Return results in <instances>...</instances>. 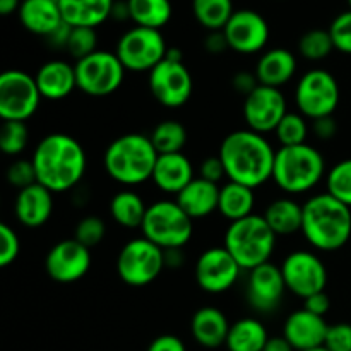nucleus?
<instances>
[{
	"label": "nucleus",
	"instance_id": "obj_1",
	"mask_svg": "<svg viewBox=\"0 0 351 351\" xmlns=\"http://www.w3.org/2000/svg\"><path fill=\"white\" fill-rule=\"evenodd\" d=\"M31 161L38 184L53 194H64L77 187L88 170V156L82 144L64 132L41 137L33 149Z\"/></svg>",
	"mask_w": 351,
	"mask_h": 351
},
{
	"label": "nucleus",
	"instance_id": "obj_54",
	"mask_svg": "<svg viewBox=\"0 0 351 351\" xmlns=\"http://www.w3.org/2000/svg\"><path fill=\"white\" fill-rule=\"evenodd\" d=\"M184 261V249L165 250V264H167V267H180Z\"/></svg>",
	"mask_w": 351,
	"mask_h": 351
},
{
	"label": "nucleus",
	"instance_id": "obj_34",
	"mask_svg": "<svg viewBox=\"0 0 351 351\" xmlns=\"http://www.w3.org/2000/svg\"><path fill=\"white\" fill-rule=\"evenodd\" d=\"M195 21L206 31H223L233 16V0H192Z\"/></svg>",
	"mask_w": 351,
	"mask_h": 351
},
{
	"label": "nucleus",
	"instance_id": "obj_55",
	"mask_svg": "<svg viewBox=\"0 0 351 351\" xmlns=\"http://www.w3.org/2000/svg\"><path fill=\"white\" fill-rule=\"evenodd\" d=\"M112 19L113 21H130V12H129V3L127 0H115V5L112 10Z\"/></svg>",
	"mask_w": 351,
	"mask_h": 351
},
{
	"label": "nucleus",
	"instance_id": "obj_22",
	"mask_svg": "<svg viewBox=\"0 0 351 351\" xmlns=\"http://www.w3.org/2000/svg\"><path fill=\"white\" fill-rule=\"evenodd\" d=\"M41 98L48 101H62L77 89L75 65L67 60H48L34 74Z\"/></svg>",
	"mask_w": 351,
	"mask_h": 351
},
{
	"label": "nucleus",
	"instance_id": "obj_33",
	"mask_svg": "<svg viewBox=\"0 0 351 351\" xmlns=\"http://www.w3.org/2000/svg\"><path fill=\"white\" fill-rule=\"evenodd\" d=\"M130 21L136 26L161 31L171 19L173 7L170 0H127Z\"/></svg>",
	"mask_w": 351,
	"mask_h": 351
},
{
	"label": "nucleus",
	"instance_id": "obj_8",
	"mask_svg": "<svg viewBox=\"0 0 351 351\" xmlns=\"http://www.w3.org/2000/svg\"><path fill=\"white\" fill-rule=\"evenodd\" d=\"M147 86L153 98L165 108L187 105L194 93V79L178 48H168L165 60L147 74Z\"/></svg>",
	"mask_w": 351,
	"mask_h": 351
},
{
	"label": "nucleus",
	"instance_id": "obj_18",
	"mask_svg": "<svg viewBox=\"0 0 351 351\" xmlns=\"http://www.w3.org/2000/svg\"><path fill=\"white\" fill-rule=\"evenodd\" d=\"M91 269V249L75 239L55 243L45 257V271L53 281L71 285L82 280Z\"/></svg>",
	"mask_w": 351,
	"mask_h": 351
},
{
	"label": "nucleus",
	"instance_id": "obj_52",
	"mask_svg": "<svg viewBox=\"0 0 351 351\" xmlns=\"http://www.w3.org/2000/svg\"><path fill=\"white\" fill-rule=\"evenodd\" d=\"M71 31H72V27L69 26L67 23H64L60 27H58V29H55L50 36L45 38V40H47V43L53 48H67Z\"/></svg>",
	"mask_w": 351,
	"mask_h": 351
},
{
	"label": "nucleus",
	"instance_id": "obj_53",
	"mask_svg": "<svg viewBox=\"0 0 351 351\" xmlns=\"http://www.w3.org/2000/svg\"><path fill=\"white\" fill-rule=\"evenodd\" d=\"M263 351H295V348L287 341V338L281 335V336H273V338L267 339L266 346H264Z\"/></svg>",
	"mask_w": 351,
	"mask_h": 351
},
{
	"label": "nucleus",
	"instance_id": "obj_15",
	"mask_svg": "<svg viewBox=\"0 0 351 351\" xmlns=\"http://www.w3.org/2000/svg\"><path fill=\"white\" fill-rule=\"evenodd\" d=\"M242 271L225 245H216L206 249L197 257L194 276L195 283L202 291L209 295H219L235 287Z\"/></svg>",
	"mask_w": 351,
	"mask_h": 351
},
{
	"label": "nucleus",
	"instance_id": "obj_28",
	"mask_svg": "<svg viewBox=\"0 0 351 351\" xmlns=\"http://www.w3.org/2000/svg\"><path fill=\"white\" fill-rule=\"evenodd\" d=\"M115 0H58L64 23L71 27H99L112 19Z\"/></svg>",
	"mask_w": 351,
	"mask_h": 351
},
{
	"label": "nucleus",
	"instance_id": "obj_20",
	"mask_svg": "<svg viewBox=\"0 0 351 351\" xmlns=\"http://www.w3.org/2000/svg\"><path fill=\"white\" fill-rule=\"evenodd\" d=\"M329 324L326 317L305 311H293L283 324V336L295 351H308L324 346Z\"/></svg>",
	"mask_w": 351,
	"mask_h": 351
},
{
	"label": "nucleus",
	"instance_id": "obj_40",
	"mask_svg": "<svg viewBox=\"0 0 351 351\" xmlns=\"http://www.w3.org/2000/svg\"><path fill=\"white\" fill-rule=\"evenodd\" d=\"M65 50L75 62L98 50V33L95 27H72Z\"/></svg>",
	"mask_w": 351,
	"mask_h": 351
},
{
	"label": "nucleus",
	"instance_id": "obj_11",
	"mask_svg": "<svg viewBox=\"0 0 351 351\" xmlns=\"http://www.w3.org/2000/svg\"><path fill=\"white\" fill-rule=\"evenodd\" d=\"M74 65L77 89L91 98H106L119 91L125 81L127 71L115 51L96 50Z\"/></svg>",
	"mask_w": 351,
	"mask_h": 351
},
{
	"label": "nucleus",
	"instance_id": "obj_36",
	"mask_svg": "<svg viewBox=\"0 0 351 351\" xmlns=\"http://www.w3.org/2000/svg\"><path fill=\"white\" fill-rule=\"evenodd\" d=\"M273 134L276 136L280 147L300 146V144H307L308 136H311V123L300 112H288Z\"/></svg>",
	"mask_w": 351,
	"mask_h": 351
},
{
	"label": "nucleus",
	"instance_id": "obj_38",
	"mask_svg": "<svg viewBox=\"0 0 351 351\" xmlns=\"http://www.w3.org/2000/svg\"><path fill=\"white\" fill-rule=\"evenodd\" d=\"M29 146V127L26 122L5 120L0 129V149L7 156H19Z\"/></svg>",
	"mask_w": 351,
	"mask_h": 351
},
{
	"label": "nucleus",
	"instance_id": "obj_56",
	"mask_svg": "<svg viewBox=\"0 0 351 351\" xmlns=\"http://www.w3.org/2000/svg\"><path fill=\"white\" fill-rule=\"evenodd\" d=\"M23 0H0V14L10 16L14 12H19V7Z\"/></svg>",
	"mask_w": 351,
	"mask_h": 351
},
{
	"label": "nucleus",
	"instance_id": "obj_50",
	"mask_svg": "<svg viewBox=\"0 0 351 351\" xmlns=\"http://www.w3.org/2000/svg\"><path fill=\"white\" fill-rule=\"evenodd\" d=\"M146 351H187V348L178 336L161 335L151 341Z\"/></svg>",
	"mask_w": 351,
	"mask_h": 351
},
{
	"label": "nucleus",
	"instance_id": "obj_4",
	"mask_svg": "<svg viewBox=\"0 0 351 351\" xmlns=\"http://www.w3.org/2000/svg\"><path fill=\"white\" fill-rule=\"evenodd\" d=\"M158 151L146 134L130 132L119 136L106 146L103 168L106 175L123 187H136L153 177Z\"/></svg>",
	"mask_w": 351,
	"mask_h": 351
},
{
	"label": "nucleus",
	"instance_id": "obj_49",
	"mask_svg": "<svg viewBox=\"0 0 351 351\" xmlns=\"http://www.w3.org/2000/svg\"><path fill=\"white\" fill-rule=\"evenodd\" d=\"M304 308L305 311L312 312L315 315H321V317H326V314L331 308V298L326 291H319V293L311 295L308 298L304 300Z\"/></svg>",
	"mask_w": 351,
	"mask_h": 351
},
{
	"label": "nucleus",
	"instance_id": "obj_43",
	"mask_svg": "<svg viewBox=\"0 0 351 351\" xmlns=\"http://www.w3.org/2000/svg\"><path fill=\"white\" fill-rule=\"evenodd\" d=\"M329 34L339 53L351 55V10L338 14L329 26Z\"/></svg>",
	"mask_w": 351,
	"mask_h": 351
},
{
	"label": "nucleus",
	"instance_id": "obj_2",
	"mask_svg": "<svg viewBox=\"0 0 351 351\" xmlns=\"http://www.w3.org/2000/svg\"><path fill=\"white\" fill-rule=\"evenodd\" d=\"M218 156L226 171V180L259 189L273 180L276 149L266 136L250 129L233 130L221 141Z\"/></svg>",
	"mask_w": 351,
	"mask_h": 351
},
{
	"label": "nucleus",
	"instance_id": "obj_24",
	"mask_svg": "<svg viewBox=\"0 0 351 351\" xmlns=\"http://www.w3.org/2000/svg\"><path fill=\"white\" fill-rule=\"evenodd\" d=\"M298 62L293 51L288 48H269L261 53L257 60L256 72L259 84L271 86V88H283L297 74Z\"/></svg>",
	"mask_w": 351,
	"mask_h": 351
},
{
	"label": "nucleus",
	"instance_id": "obj_42",
	"mask_svg": "<svg viewBox=\"0 0 351 351\" xmlns=\"http://www.w3.org/2000/svg\"><path fill=\"white\" fill-rule=\"evenodd\" d=\"M5 178L9 185L16 187L17 191L29 187V185L36 184V171H34L33 161L26 160V158H17L9 165L5 171Z\"/></svg>",
	"mask_w": 351,
	"mask_h": 351
},
{
	"label": "nucleus",
	"instance_id": "obj_7",
	"mask_svg": "<svg viewBox=\"0 0 351 351\" xmlns=\"http://www.w3.org/2000/svg\"><path fill=\"white\" fill-rule=\"evenodd\" d=\"M143 237L163 250L184 249L194 235V219L171 199H160L147 206L141 226Z\"/></svg>",
	"mask_w": 351,
	"mask_h": 351
},
{
	"label": "nucleus",
	"instance_id": "obj_59",
	"mask_svg": "<svg viewBox=\"0 0 351 351\" xmlns=\"http://www.w3.org/2000/svg\"><path fill=\"white\" fill-rule=\"evenodd\" d=\"M55 2H58V0H55Z\"/></svg>",
	"mask_w": 351,
	"mask_h": 351
},
{
	"label": "nucleus",
	"instance_id": "obj_51",
	"mask_svg": "<svg viewBox=\"0 0 351 351\" xmlns=\"http://www.w3.org/2000/svg\"><path fill=\"white\" fill-rule=\"evenodd\" d=\"M204 48L211 55H219L223 51L230 50L225 33L223 31H209L208 36L204 38Z\"/></svg>",
	"mask_w": 351,
	"mask_h": 351
},
{
	"label": "nucleus",
	"instance_id": "obj_19",
	"mask_svg": "<svg viewBox=\"0 0 351 351\" xmlns=\"http://www.w3.org/2000/svg\"><path fill=\"white\" fill-rule=\"evenodd\" d=\"M281 267L273 263L254 267L247 278V302L259 314H271L278 311L287 293Z\"/></svg>",
	"mask_w": 351,
	"mask_h": 351
},
{
	"label": "nucleus",
	"instance_id": "obj_44",
	"mask_svg": "<svg viewBox=\"0 0 351 351\" xmlns=\"http://www.w3.org/2000/svg\"><path fill=\"white\" fill-rule=\"evenodd\" d=\"M21 240L16 230L7 223L0 225V267H9L19 257Z\"/></svg>",
	"mask_w": 351,
	"mask_h": 351
},
{
	"label": "nucleus",
	"instance_id": "obj_10",
	"mask_svg": "<svg viewBox=\"0 0 351 351\" xmlns=\"http://www.w3.org/2000/svg\"><path fill=\"white\" fill-rule=\"evenodd\" d=\"M295 106L305 119L317 120L335 115L341 99L338 79L326 69H311L295 86Z\"/></svg>",
	"mask_w": 351,
	"mask_h": 351
},
{
	"label": "nucleus",
	"instance_id": "obj_45",
	"mask_svg": "<svg viewBox=\"0 0 351 351\" xmlns=\"http://www.w3.org/2000/svg\"><path fill=\"white\" fill-rule=\"evenodd\" d=\"M324 348L329 351H351V324L348 322L329 324Z\"/></svg>",
	"mask_w": 351,
	"mask_h": 351
},
{
	"label": "nucleus",
	"instance_id": "obj_37",
	"mask_svg": "<svg viewBox=\"0 0 351 351\" xmlns=\"http://www.w3.org/2000/svg\"><path fill=\"white\" fill-rule=\"evenodd\" d=\"M335 51V43L329 34V29H314L305 31L298 40V53L308 62H321L328 58Z\"/></svg>",
	"mask_w": 351,
	"mask_h": 351
},
{
	"label": "nucleus",
	"instance_id": "obj_17",
	"mask_svg": "<svg viewBox=\"0 0 351 351\" xmlns=\"http://www.w3.org/2000/svg\"><path fill=\"white\" fill-rule=\"evenodd\" d=\"M223 33L230 50L240 55H256L264 51L271 31L263 14L252 9H240L233 12Z\"/></svg>",
	"mask_w": 351,
	"mask_h": 351
},
{
	"label": "nucleus",
	"instance_id": "obj_48",
	"mask_svg": "<svg viewBox=\"0 0 351 351\" xmlns=\"http://www.w3.org/2000/svg\"><path fill=\"white\" fill-rule=\"evenodd\" d=\"M232 86L239 95H242L245 98V96H249L259 86V79H257L256 72L240 71L232 77Z\"/></svg>",
	"mask_w": 351,
	"mask_h": 351
},
{
	"label": "nucleus",
	"instance_id": "obj_46",
	"mask_svg": "<svg viewBox=\"0 0 351 351\" xmlns=\"http://www.w3.org/2000/svg\"><path fill=\"white\" fill-rule=\"evenodd\" d=\"M199 177L218 185L225 180L226 171L218 154L216 156H208L201 161V165H199Z\"/></svg>",
	"mask_w": 351,
	"mask_h": 351
},
{
	"label": "nucleus",
	"instance_id": "obj_3",
	"mask_svg": "<svg viewBox=\"0 0 351 351\" xmlns=\"http://www.w3.org/2000/svg\"><path fill=\"white\" fill-rule=\"evenodd\" d=\"M302 235L319 252H336L351 239V208L328 192L304 202Z\"/></svg>",
	"mask_w": 351,
	"mask_h": 351
},
{
	"label": "nucleus",
	"instance_id": "obj_29",
	"mask_svg": "<svg viewBox=\"0 0 351 351\" xmlns=\"http://www.w3.org/2000/svg\"><path fill=\"white\" fill-rule=\"evenodd\" d=\"M264 219L276 237H293L302 233L304 225V204L291 195L273 199L263 213Z\"/></svg>",
	"mask_w": 351,
	"mask_h": 351
},
{
	"label": "nucleus",
	"instance_id": "obj_32",
	"mask_svg": "<svg viewBox=\"0 0 351 351\" xmlns=\"http://www.w3.org/2000/svg\"><path fill=\"white\" fill-rule=\"evenodd\" d=\"M267 339L269 335L259 319L243 317L230 326L225 346L228 351H263Z\"/></svg>",
	"mask_w": 351,
	"mask_h": 351
},
{
	"label": "nucleus",
	"instance_id": "obj_12",
	"mask_svg": "<svg viewBox=\"0 0 351 351\" xmlns=\"http://www.w3.org/2000/svg\"><path fill=\"white\" fill-rule=\"evenodd\" d=\"M168 45L163 33L149 27L134 26L119 38L115 53L127 72L149 74L168 53Z\"/></svg>",
	"mask_w": 351,
	"mask_h": 351
},
{
	"label": "nucleus",
	"instance_id": "obj_35",
	"mask_svg": "<svg viewBox=\"0 0 351 351\" xmlns=\"http://www.w3.org/2000/svg\"><path fill=\"white\" fill-rule=\"evenodd\" d=\"M149 137L153 146L156 147L158 154H173L184 153L189 136L184 123L178 122V120L168 119L156 123L154 129L151 130Z\"/></svg>",
	"mask_w": 351,
	"mask_h": 351
},
{
	"label": "nucleus",
	"instance_id": "obj_25",
	"mask_svg": "<svg viewBox=\"0 0 351 351\" xmlns=\"http://www.w3.org/2000/svg\"><path fill=\"white\" fill-rule=\"evenodd\" d=\"M230 322L225 312L219 311L218 307H206L197 308L191 319V332L194 336L195 343L202 348L215 350L219 348L226 343L230 332Z\"/></svg>",
	"mask_w": 351,
	"mask_h": 351
},
{
	"label": "nucleus",
	"instance_id": "obj_9",
	"mask_svg": "<svg viewBox=\"0 0 351 351\" xmlns=\"http://www.w3.org/2000/svg\"><path fill=\"white\" fill-rule=\"evenodd\" d=\"M165 267V250L143 235L129 240L120 249L115 263L120 280L136 288L147 287L156 281Z\"/></svg>",
	"mask_w": 351,
	"mask_h": 351
},
{
	"label": "nucleus",
	"instance_id": "obj_30",
	"mask_svg": "<svg viewBox=\"0 0 351 351\" xmlns=\"http://www.w3.org/2000/svg\"><path fill=\"white\" fill-rule=\"evenodd\" d=\"M256 208V189L239 182L226 180L219 189L218 213L228 223L239 221L254 215Z\"/></svg>",
	"mask_w": 351,
	"mask_h": 351
},
{
	"label": "nucleus",
	"instance_id": "obj_27",
	"mask_svg": "<svg viewBox=\"0 0 351 351\" xmlns=\"http://www.w3.org/2000/svg\"><path fill=\"white\" fill-rule=\"evenodd\" d=\"M219 189L221 185L195 177L180 194L175 195V201L194 221L204 219L218 211Z\"/></svg>",
	"mask_w": 351,
	"mask_h": 351
},
{
	"label": "nucleus",
	"instance_id": "obj_21",
	"mask_svg": "<svg viewBox=\"0 0 351 351\" xmlns=\"http://www.w3.org/2000/svg\"><path fill=\"white\" fill-rule=\"evenodd\" d=\"M53 192L38 182L23 191H17L14 201V215L17 221L26 228H40L47 225L53 215Z\"/></svg>",
	"mask_w": 351,
	"mask_h": 351
},
{
	"label": "nucleus",
	"instance_id": "obj_41",
	"mask_svg": "<svg viewBox=\"0 0 351 351\" xmlns=\"http://www.w3.org/2000/svg\"><path fill=\"white\" fill-rule=\"evenodd\" d=\"M106 235V223L103 221V218L96 215L84 216L81 221L75 225L74 230V239L77 242H81L82 245H86L88 249H95L99 243L103 242Z\"/></svg>",
	"mask_w": 351,
	"mask_h": 351
},
{
	"label": "nucleus",
	"instance_id": "obj_5",
	"mask_svg": "<svg viewBox=\"0 0 351 351\" xmlns=\"http://www.w3.org/2000/svg\"><path fill=\"white\" fill-rule=\"evenodd\" d=\"M326 175L324 156L308 143L276 149L273 182L287 195H300L314 191L326 180Z\"/></svg>",
	"mask_w": 351,
	"mask_h": 351
},
{
	"label": "nucleus",
	"instance_id": "obj_58",
	"mask_svg": "<svg viewBox=\"0 0 351 351\" xmlns=\"http://www.w3.org/2000/svg\"><path fill=\"white\" fill-rule=\"evenodd\" d=\"M348 5H350V10H351V0H348Z\"/></svg>",
	"mask_w": 351,
	"mask_h": 351
},
{
	"label": "nucleus",
	"instance_id": "obj_57",
	"mask_svg": "<svg viewBox=\"0 0 351 351\" xmlns=\"http://www.w3.org/2000/svg\"><path fill=\"white\" fill-rule=\"evenodd\" d=\"M308 351H329V350L324 348V346H321V348H314V350H308Z\"/></svg>",
	"mask_w": 351,
	"mask_h": 351
},
{
	"label": "nucleus",
	"instance_id": "obj_16",
	"mask_svg": "<svg viewBox=\"0 0 351 351\" xmlns=\"http://www.w3.org/2000/svg\"><path fill=\"white\" fill-rule=\"evenodd\" d=\"M290 112L287 96L280 88L259 84L249 96L243 98V120L247 129L257 134H271L276 130L278 123Z\"/></svg>",
	"mask_w": 351,
	"mask_h": 351
},
{
	"label": "nucleus",
	"instance_id": "obj_39",
	"mask_svg": "<svg viewBox=\"0 0 351 351\" xmlns=\"http://www.w3.org/2000/svg\"><path fill=\"white\" fill-rule=\"evenodd\" d=\"M326 192L351 208V158L338 161L328 171Z\"/></svg>",
	"mask_w": 351,
	"mask_h": 351
},
{
	"label": "nucleus",
	"instance_id": "obj_23",
	"mask_svg": "<svg viewBox=\"0 0 351 351\" xmlns=\"http://www.w3.org/2000/svg\"><path fill=\"white\" fill-rule=\"evenodd\" d=\"M195 178L192 161L184 153L160 154L153 171V184L163 194L178 195Z\"/></svg>",
	"mask_w": 351,
	"mask_h": 351
},
{
	"label": "nucleus",
	"instance_id": "obj_47",
	"mask_svg": "<svg viewBox=\"0 0 351 351\" xmlns=\"http://www.w3.org/2000/svg\"><path fill=\"white\" fill-rule=\"evenodd\" d=\"M311 132L314 134L319 141H331L332 137L338 134V122H336L335 115L312 120Z\"/></svg>",
	"mask_w": 351,
	"mask_h": 351
},
{
	"label": "nucleus",
	"instance_id": "obj_14",
	"mask_svg": "<svg viewBox=\"0 0 351 351\" xmlns=\"http://www.w3.org/2000/svg\"><path fill=\"white\" fill-rule=\"evenodd\" d=\"M287 290L295 297L308 298L311 295L326 291L328 287V267L321 257L312 250H293L281 263Z\"/></svg>",
	"mask_w": 351,
	"mask_h": 351
},
{
	"label": "nucleus",
	"instance_id": "obj_31",
	"mask_svg": "<svg viewBox=\"0 0 351 351\" xmlns=\"http://www.w3.org/2000/svg\"><path fill=\"white\" fill-rule=\"evenodd\" d=\"M108 209L110 216L119 226L127 230H141L144 218H146L147 204L137 192L125 189L113 195Z\"/></svg>",
	"mask_w": 351,
	"mask_h": 351
},
{
	"label": "nucleus",
	"instance_id": "obj_13",
	"mask_svg": "<svg viewBox=\"0 0 351 351\" xmlns=\"http://www.w3.org/2000/svg\"><path fill=\"white\" fill-rule=\"evenodd\" d=\"M34 75L19 69H9L0 75V117L2 120L27 122L41 103Z\"/></svg>",
	"mask_w": 351,
	"mask_h": 351
},
{
	"label": "nucleus",
	"instance_id": "obj_6",
	"mask_svg": "<svg viewBox=\"0 0 351 351\" xmlns=\"http://www.w3.org/2000/svg\"><path fill=\"white\" fill-rule=\"evenodd\" d=\"M278 237L263 215H250L239 221L230 223L223 237V245L233 256L243 271L271 263Z\"/></svg>",
	"mask_w": 351,
	"mask_h": 351
},
{
	"label": "nucleus",
	"instance_id": "obj_26",
	"mask_svg": "<svg viewBox=\"0 0 351 351\" xmlns=\"http://www.w3.org/2000/svg\"><path fill=\"white\" fill-rule=\"evenodd\" d=\"M17 17L24 29L41 38H48L64 24L60 7L55 0H23Z\"/></svg>",
	"mask_w": 351,
	"mask_h": 351
}]
</instances>
